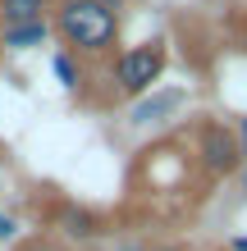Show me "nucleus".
<instances>
[{
  "instance_id": "9d476101",
  "label": "nucleus",
  "mask_w": 247,
  "mask_h": 251,
  "mask_svg": "<svg viewBox=\"0 0 247 251\" xmlns=\"http://www.w3.org/2000/svg\"><path fill=\"white\" fill-rule=\"evenodd\" d=\"M234 137H238V151H243V165H247V114L234 119Z\"/></svg>"
},
{
  "instance_id": "9b49d317",
  "label": "nucleus",
  "mask_w": 247,
  "mask_h": 251,
  "mask_svg": "<svg viewBox=\"0 0 247 251\" xmlns=\"http://www.w3.org/2000/svg\"><path fill=\"white\" fill-rule=\"evenodd\" d=\"M147 247H151V242H142V238H119L110 251H147Z\"/></svg>"
},
{
  "instance_id": "423d86ee",
  "label": "nucleus",
  "mask_w": 247,
  "mask_h": 251,
  "mask_svg": "<svg viewBox=\"0 0 247 251\" xmlns=\"http://www.w3.org/2000/svg\"><path fill=\"white\" fill-rule=\"evenodd\" d=\"M55 37V27L51 19H41V23H19V27H0V50H37V46H46V41Z\"/></svg>"
},
{
  "instance_id": "4468645a",
  "label": "nucleus",
  "mask_w": 247,
  "mask_h": 251,
  "mask_svg": "<svg viewBox=\"0 0 247 251\" xmlns=\"http://www.w3.org/2000/svg\"><path fill=\"white\" fill-rule=\"evenodd\" d=\"M229 251H247V238H229Z\"/></svg>"
},
{
  "instance_id": "1a4fd4ad",
  "label": "nucleus",
  "mask_w": 247,
  "mask_h": 251,
  "mask_svg": "<svg viewBox=\"0 0 247 251\" xmlns=\"http://www.w3.org/2000/svg\"><path fill=\"white\" fill-rule=\"evenodd\" d=\"M14 233H19V219L9 210H0V242H14Z\"/></svg>"
},
{
  "instance_id": "20e7f679",
  "label": "nucleus",
  "mask_w": 247,
  "mask_h": 251,
  "mask_svg": "<svg viewBox=\"0 0 247 251\" xmlns=\"http://www.w3.org/2000/svg\"><path fill=\"white\" fill-rule=\"evenodd\" d=\"M183 105H188V92H183V87H156V92H147V96H137V100H133V110H128V124H133V128L169 124Z\"/></svg>"
},
{
  "instance_id": "6e6552de",
  "label": "nucleus",
  "mask_w": 247,
  "mask_h": 251,
  "mask_svg": "<svg viewBox=\"0 0 247 251\" xmlns=\"http://www.w3.org/2000/svg\"><path fill=\"white\" fill-rule=\"evenodd\" d=\"M51 73L64 82V92H82V60L69 50H55L51 55Z\"/></svg>"
},
{
  "instance_id": "0eeeda50",
  "label": "nucleus",
  "mask_w": 247,
  "mask_h": 251,
  "mask_svg": "<svg viewBox=\"0 0 247 251\" xmlns=\"http://www.w3.org/2000/svg\"><path fill=\"white\" fill-rule=\"evenodd\" d=\"M55 14V0H0V27H19V23H41Z\"/></svg>"
},
{
  "instance_id": "39448f33",
  "label": "nucleus",
  "mask_w": 247,
  "mask_h": 251,
  "mask_svg": "<svg viewBox=\"0 0 247 251\" xmlns=\"http://www.w3.org/2000/svg\"><path fill=\"white\" fill-rule=\"evenodd\" d=\"M51 224L60 228L64 242H96L101 233H106V219H101L92 205H78V201H60Z\"/></svg>"
},
{
  "instance_id": "ddd939ff",
  "label": "nucleus",
  "mask_w": 247,
  "mask_h": 251,
  "mask_svg": "<svg viewBox=\"0 0 247 251\" xmlns=\"http://www.w3.org/2000/svg\"><path fill=\"white\" fill-rule=\"evenodd\" d=\"M96 5H106L110 14H119V19H124V9H128V0H96Z\"/></svg>"
},
{
  "instance_id": "f8f14e48",
  "label": "nucleus",
  "mask_w": 247,
  "mask_h": 251,
  "mask_svg": "<svg viewBox=\"0 0 247 251\" xmlns=\"http://www.w3.org/2000/svg\"><path fill=\"white\" fill-rule=\"evenodd\" d=\"M147 251H192V247H183V242H151Z\"/></svg>"
},
{
  "instance_id": "2eb2a0df",
  "label": "nucleus",
  "mask_w": 247,
  "mask_h": 251,
  "mask_svg": "<svg viewBox=\"0 0 247 251\" xmlns=\"http://www.w3.org/2000/svg\"><path fill=\"white\" fill-rule=\"evenodd\" d=\"M238 183H243V197H247V165L238 169Z\"/></svg>"
},
{
  "instance_id": "f257e3e1",
  "label": "nucleus",
  "mask_w": 247,
  "mask_h": 251,
  "mask_svg": "<svg viewBox=\"0 0 247 251\" xmlns=\"http://www.w3.org/2000/svg\"><path fill=\"white\" fill-rule=\"evenodd\" d=\"M51 27L64 41V50L78 55V60H114L124 19L110 14L106 5H96V0H55Z\"/></svg>"
},
{
  "instance_id": "f03ea898",
  "label": "nucleus",
  "mask_w": 247,
  "mask_h": 251,
  "mask_svg": "<svg viewBox=\"0 0 247 251\" xmlns=\"http://www.w3.org/2000/svg\"><path fill=\"white\" fill-rule=\"evenodd\" d=\"M165 64H169L165 41H137V46L114 50V60H110V92L124 96V100L147 96V92H156Z\"/></svg>"
},
{
  "instance_id": "7ed1b4c3",
  "label": "nucleus",
  "mask_w": 247,
  "mask_h": 251,
  "mask_svg": "<svg viewBox=\"0 0 247 251\" xmlns=\"http://www.w3.org/2000/svg\"><path fill=\"white\" fill-rule=\"evenodd\" d=\"M197 160H201V169H206L211 178H229V174H238L243 169V151H238L234 128L206 119V124L197 128Z\"/></svg>"
}]
</instances>
